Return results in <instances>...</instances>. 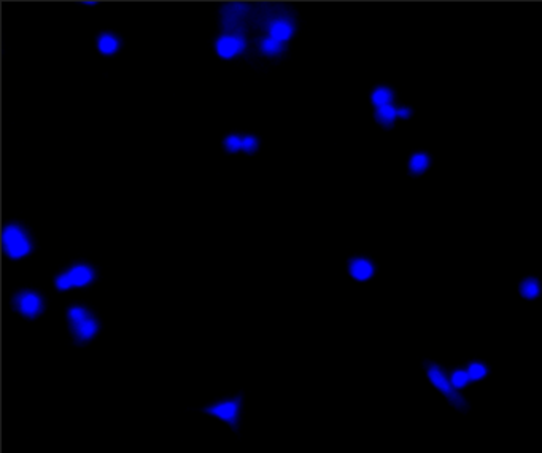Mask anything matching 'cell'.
I'll return each mask as SVG.
<instances>
[{
  "label": "cell",
  "instance_id": "6da1fadb",
  "mask_svg": "<svg viewBox=\"0 0 542 453\" xmlns=\"http://www.w3.org/2000/svg\"><path fill=\"white\" fill-rule=\"evenodd\" d=\"M2 242H4V248L8 253V256L14 258V260L26 256L30 250L29 240L26 239L24 232L18 228V226H8V228L4 231Z\"/></svg>",
  "mask_w": 542,
  "mask_h": 453
},
{
  "label": "cell",
  "instance_id": "7a4b0ae2",
  "mask_svg": "<svg viewBox=\"0 0 542 453\" xmlns=\"http://www.w3.org/2000/svg\"><path fill=\"white\" fill-rule=\"evenodd\" d=\"M428 377H430V380L433 382V385L437 388V390L449 398V401L453 404L455 407L461 409V410L466 409V401L456 393V390L453 388V385L450 383V380L446 379V376L442 374V370L437 366H430L428 367Z\"/></svg>",
  "mask_w": 542,
  "mask_h": 453
},
{
  "label": "cell",
  "instance_id": "3957f363",
  "mask_svg": "<svg viewBox=\"0 0 542 453\" xmlns=\"http://www.w3.org/2000/svg\"><path fill=\"white\" fill-rule=\"evenodd\" d=\"M92 280V270L86 266H76L67 273H62L56 280L59 289H69L72 286H85Z\"/></svg>",
  "mask_w": 542,
  "mask_h": 453
},
{
  "label": "cell",
  "instance_id": "277c9868",
  "mask_svg": "<svg viewBox=\"0 0 542 453\" xmlns=\"http://www.w3.org/2000/svg\"><path fill=\"white\" fill-rule=\"evenodd\" d=\"M207 412L224 420V422H227L229 425H236L237 413H239V399L220 402V404H217V406L208 407Z\"/></svg>",
  "mask_w": 542,
  "mask_h": 453
},
{
  "label": "cell",
  "instance_id": "5b68a950",
  "mask_svg": "<svg viewBox=\"0 0 542 453\" xmlns=\"http://www.w3.org/2000/svg\"><path fill=\"white\" fill-rule=\"evenodd\" d=\"M16 307L26 317H35L42 310V301L34 293H23L16 298Z\"/></svg>",
  "mask_w": 542,
  "mask_h": 453
},
{
  "label": "cell",
  "instance_id": "8992f818",
  "mask_svg": "<svg viewBox=\"0 0 542 453\" xmlns=\"http://www.w3.org/2000/svg\"><path fill=\"white\" fill-rule=\"evenodd\" d=\"M243 50V40L237 37H221L217 43V51L221 57L229 59Z\"/></svg>",
  "mask_w": 542,
  "mask_h": 453
},
{
  "label": "cell",
  "instance_id": "52a82bcc",
  "mask_svg": "<svg viewBox=\"0 0 542 453\" xmlns=\"http://www.w3.org/2000/svg\"><path fill=\"white\" fill-rule=\"evenodd\" d=\"M269 34H270V37H272L274 40H277V42L283 43V42H286V40L291 37V34H293V27H291V24H289L288 21L277 19V21H274V23L270 24V27H269Z\"/></svg>",
  "mask_w": 542,
  "mask_h": 453
},
{
  "label": "cell",
  "instance_id": "ba28073f",
  "mask_svg": "<svg viewBox=\"0 0 542 453\" xmlns=\"http://www.w3.org/2000/svg\"><path fill=\"white\" fill-rule=\"evenodd\" d=\"M350 273L353 275V279L356 280H367L372 277L374 273V267L369 261L366 260H355L352 264H350Z\"/></svg>",
  "mask_w": 542,
  "mask_h": 453
},
{
  "label": "cell",
  "instance_id": "9c48e42d",
  "mask_svg": "<svg viewBox=\"0 0 542 453\" xmlns=\"http://www.w3.org/2000/svg\"><path fill=\"white\" fill-rule=\"evenodd\" d=\"M73 329H75V334L78 336V339H83V341H85V339H91V337L95 334L97 325H95V321H94L92 318L88 317V318H85L83 321L75 323Z\"/></svg>",
  "mask_w": 542,
  "mask_h": 453
},
{
  "label": "cell",
  "instance_id": "30bf717a",
  "mask_svg": "<svg viewBox=\"0 0 542 453\" xmlns=\"http://www.w3.org/2000/svg\"><path fill=\"white\" fill-rule=\"evenodd\" d=\"M396 116H398V110L394 108L393 105L380 107V108H377V111H375L377 121L385 124V126H391L394 123V120H396Z\"/></svg>",
  "mask_w": 542,
  "mask_h": 453
},
{
  "label": "cell",
  "instance_id": "8fae6325",
  "mask_svg": "<svg viewBox=\"0 0 542 453\" xmlns=\"http://www.w3.org/2000/svg\"><path fill=\"white\" fill-rule=\"evenodd\" d=\"M391 101H393V92L388 88H379V89H375L374 94H372V104L377 108L385 107V105H391Z\"/></svg>",
  "mask_w": 542,
  "mask_h": 453
},
{
  "label": "cell",
  "instance_id": "7c38bea8",
  "mask_svg": "<svg viewBox=\"0 0 542 453\" xmlns=\"http://www.w3.org/2000/svg\"><path fill=\"white\" fill-rule=\"evenodd\" d=\"M410 170H412V173H421L424 172L426 169H428L430 166V157L423 154V153H418V154H414L412 159H410Z\"/></svg>",
  "mask_w": 542,
  "mask_h": 453
},
{
  "label": "cell",
  "instance_id": "4fadbf2b",
  "mask_svg": "<svg viewBox=\"0 0 542 453\" xmlns=\"http://www.w3.org/2000/svg\"><path fill=\"white\" fill-rule=\"evenodd\" d=\"M539 291H540V289H539V283H537L534 279L525 280V282L521 283V286H520L521 296L527 298V299H534V298H537Z\"/></svg>",
  "mask_w": 542,
  "mask_h": 453
},
{
  "label": "cell",
  "instance_id": "5bb4252c",
  "mask_svg": "<svg viewBox=\"0 0 542 453\" xmlns=\"http://www.w3.org/2000/svg\"><path fill=\"white\" fill-rule=\"evenodd\" d=\"M99 50L104 54H111L118 50V40L111 35H102L99 38Z\"/></svg>",
  "mask_w": 542,
  "mask_h": 453
},
{
  "label": "cell",
  "instance_id": "9a60e30c",
  "mask_svg": "<svg viewBox=\"0 0 542 453\" xmlns=\"http://www.w3.org/2000/svg\"><path fill=\"white\" fill-rule=\"evenodd\" d=\"M261 50H262V53H266V54H269V56H275V54H278V53L282 51V43L277 42V40H274L272 37H269V38H266V40H262Z\"/></svg>",
  "mask_w": 542,
  "mask_h": 453
},
{
  "label": "cell",
  "instance_id": "2e32d148",
  "mask_svg": "<svg viewBox=\"0 0 542 453\" xmlns=\"http://www.w3.org/2000/svg\"><path fill=\"white\" fill-rule=\"evenodd\" d=\"M469 382H471V379H469V376H468V372H464V370H456V372H453L452 380H450V383L453 385L455 390L464 388Z\"/></svg>",
  "mask_w": 542,
  "mask_h": 453
},
{
  "label": "cell",
  "instance_id": "e0dca14e",
  "mask_svg": "<svg viewBox=\"0 0 542 453\" xmlns=\"http://www.w3.org/2000/svg\"><path fill=\"white\" fill-rule=\"evenodd\" d=\"M485 374H487V369H485V366L480 364V363H472V364L469 366V369H468V376H469V379L474 380V382L483 379Z\"/></svg>",
  "mask_w": 542,
  "mask_h": 453
},
{
  "label": "cell",
  "instance_id": "ac0fdd59",
  "mask_svg": "<svg viewBox=\"0 0 542 453\" xmlns=\"http://www.w3.org/2000/svg\"><path fill=\"white\" fill-rule=\"evenodd\" d=\"M69 318H70V321H72V325H75V323H80V321H83L85 318H88V313H86L85 309L75 307V309H72V310L69 312Z\"/></svg>",
  "mask_w": 542,
  "mask_h": 453
},
{
  "label": "cell",
  "instance_id": "d6986e66",
  "mask_svg": "<svg viewBox=\"0 0 542 453\" xmlns=\"http://www.w3.org/2000/svg\"><path fill=\"white\" fill-rule=\"evenodd\" d=\"M242 140H243V139H240V137H237V135L227 137V139H226V148H227L229 151H237V150H240V148H242Z\"/></svg>",
  "mask_w": 542,
  "mask_h": 453
},
{
  "label": "cell",
  "instance_id": "ffe728a7",
  "mask_svg": "<svg viewBox=\"0 0 542 453\" xmlns=\"http://www.w3.org/2000/svg\"><path fill=\"white\" fill-rule=\"evenodd\" d=\"M256 143H258L256 139H253V137H245V139L242 140V150L251 153V151L256 150Z\"/></svg>",
  "mask_w": 542,
  "mask_h": 453
},
{
  "label": "cell",
  "instance_id": "44dd1931",
  "mask_svg": "<svg viewBox=\"0 0 542 453\" xmlns=\"http://www.w3.org/2000/svg\"><path fill=\"white\" fill-rule=\"evenodd\" d=\"M409 115H410V110H409V108H401V110H398V116L402 118V120L409 118Z\"/></svg>",
  "mask_w": 542,
  "mask_h": 453
}]
</instances>
